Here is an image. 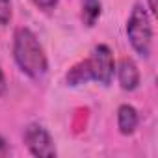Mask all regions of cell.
<instances>
[{
  "instance_id": "cell-1",
  "label": "cell",
  "mask_w": 158,
  "mask_h": 158,
  "mask_svg": "<svg viewBox=\"0 0 158 158\" xmlns=\"http://www.w3.org/2000/svg\"><path fill=\"white\" fill-rule=\"evenodd\" d=\"M13 58L17 67L30 78L39 80L48 71V60L37 35L30 28H17L13 35Z\"/></svg>"
},
{
  "instance_id": "cell-2",
  "label": "cell",
  "mask_w": 158,
  "mask_h": 158,
  "mask_svg": "<svg viewBox=\"0 0 158 158\" xmlns=\"http://www.w3.org/2000/svg\"><path fill=\"white\" fill-rule=\"evenodd\" d=\"M127 37L132 45V48L141 56L149 58L152 48V23L149 13L141 4H136L130 11V17L127 21Z\"/></svg>"
},
{
  "instance_id": "cell-3",
  "label": "cell",
  "mask_w": 158,
  "mask_h": 158,
  "mask_svg": "<svg viewBox=\"0 0 158 158\" xmlns=\"http://www.w3.org/2000/svg\"><path fill=\"white\" fill-rule=\"evenodd\" d=\"M82 61L89 74V80H95L102 86L112 84L114 73H115V61H114V54L108 45H97L91 50L89 58H86Z\"/></svg>"
},
{
  "instance_id": "cell-4",
  "label": "cell",
  "mask_w": 158,
  "mask_h": 158,
  "mask_svg": "<svg viewBox=\"0 0 158 158\" xmlns=\"http://www.w3.org/2000/svg\"><path fill=\"white\" fill-rule=\"evenodd\" d=\"M23 138H24V143H26L28 151L34 156H39V158H52V156H56L54 139H52V136L48 134V130L43 125L30 123L24 128Z\"/></svg>"
},
{
  "instance_id": "cell-5",
  "label": "cell",
  "mask_w": 158,
  "mask_h": 158,
  "mask_svg": "<svg viewBox=\"0 0 158 158\" xmlns=\"http://www.w3.org/2000/svg\"><path fill=\"white\" fill-rule=\"evenodd\" d=\"M115 73H117L119 86H121L125 91H134V89L139 86V69H138V65L134 63V60L123 58V60L117 63Z\"/></svg>"
},
{
  "instance_id": "cell-6",
  "label": "cell",
  "mask_w": 158,
  "mask_h": 158,
  "mask_svg": "<svg viewBox=\"0 0 158 158\" xmlns=\"http://www.w3.org/2000/svg\"><path fill=\"white\" fill-rule=\"evenodd\" d=\"M138 123H139V115L134 106L121 104L117 108V127H119L121 134H125V136L134 134V130L138 128Z\"/></svg>"
},
{
  "instance_id": "cell-7",
  "label": "cell",
  "mask_w": 158,
  "mask_h": 158,
  "mask_svg": "<svg viewBox=\"0 0 158 158\" xmlns=\"http://www.w3.org/2000/svg\"><path fill=\"white\" fill-rule=\"evenodd\" d=\"M101 11H102V6H101V0H82V23L86 26H95V23L99 21L101 17Z\"/></svg>"
},
{
  "instance_id": "cell-8",
  "label": "cell",
  "mask_w": 158,
  "mask_h": 158,
  "mask_svg": "<svg viewBox=\"0 0 158 158\" xmlns=\"http://www.w3.org/2000/svg\"><path fill=\"white\" fill-rule=\"evenodd\" d=\"M11 21V0H0V26H6Z\"/></svg>"
},
{
  "instance_id": "cell-9",
  "label": "cell",
  "mask_w": 158,
  "mask_h": 158,
  "mask_svg": "<svg viewBox=\"0 0 158 158\" xmlns=\"http://www.w3.org/2000/svg\"><path fill=\"white\" fill-rule=\"evenodd\" d=\"M32 2H34L39 10H52V8L58 4V0H32Z\"/></svg>"
},
{
  "instance_id": "cell-10",
  "label": "cell",
  "mask_w": 158,
  "mask_h": 158,
  "mask_svg": "<svg viewBox=\"0 0 158 158\" xmlns=\"http://www.w3.org/2000/svg\"><path fill=\"white\" fill-rule=\"evenodd\" d=\"M6 91H8V80H6V74H4L2 67H0V97H2Z\"/></svg>"
},
{
  "instance_id": "cell-11",
  "label": "cell",
  "mask_w": 158,
  "mask_h": 158,
  "mask_svg": "<svg viewBox=\"0 0 158 158\" xmlns=\"http://www.w3.org/2000/svg\"><path fill=\"white\" fill-rule=\"evenodd\" d=\"M147 6H149V11L156 15V0H147Z\"/></svg>"
},
{
  "instance_id": "cell-12",
  "label": "cell",
  "mask_w": 158,
  "mask_h": 158,
  "mask_svg": "<svg viewBox=\"0 0 158 158\" xmlns=\"http://www.w3.org/2000/svg\"><path fill=\"white\" fill-rule=\"evenodd\" d=\"M8 152V143L4 138H0V154H6Z\"/></svg>"
}]
</instances>
